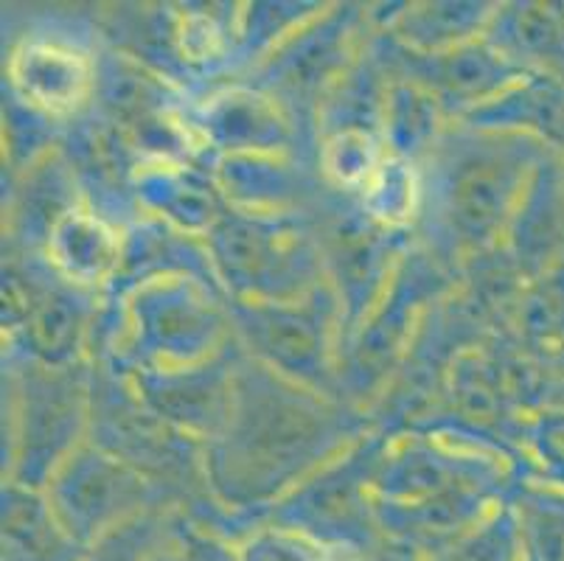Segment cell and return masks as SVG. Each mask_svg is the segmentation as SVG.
Here are the masks:
<instances>
[{"mask_svg": "<svg viewBox=\"0 0 564 561\" xmlns=\"http://www.w3.org/2000/svg\"><path fill=\"white\" fill-rule=\"evenodd\" d=\"M335 439V416L321 401L256 368L234 382L225 446L214 457V486L236 508H256L290 486L286 481L321 457Z\"/></svg>", "mask_w": 564, "mask_h": 561, "instance_id": "cell-1", "label": "cell"}, {"mask_svg": "<svg viewBox=\"0 0 564 561\" xmlns=\"http://www.w3.org/2000/svg\"><path fill=\"white\" fill-rule=\"evenodd\" d=\"M551 147L525 132L453 136L435 152L430 205L460 245L480 247L511 225L533 172Z\"/></svg>", "mask_w": 564, "mask_h": 561, "instance_id": "cell-2", "label": "cell"}, {"mask_svg": "<svg viewBox=\"0 0 564 561\" xmlns=\"http://www.w3.org/2000/svg\"><path fill=\"white\" fill-rule=\"evenodd\" d=\"M45 488L56 519L85 548L127 519L155 508L150 506L152 483L143 481L130 463L94 450L70 452Z\"/></svg>", "mask_w": 564, "mask_h": 561, "instance_id": "cell-3", "label": "cell"}, {"mask_svg": "<svg viewBox=\"0 0 564 561\" xmlns=\"http://www.w3.org/2000/svg\"><path fill=\"white\" fill-rule=\"evenodd\" d=\"M79 421V382L59 368L29 374L20 424V481L14 486H48L54 472L68 461L70 439Z\"/></svg>", "mask_w": 564, "mask_h": 561, "instance_id": "cell-4", "label": "cell"}, {"mask_svg": "<svg viewBox=\"0 0 564 561\" xmlns=\"http://www.w3.org/2000/svg\"><path fill=\"white\" fill-rule=\"evenodd\" d=\"M14 90L20 99L45 116H70L96 93V60L74 40L34 34L12 54Z\"/></svg>", "mask_w": 564, "mask_h": 561, "instance_id": "cell-5", "label": "cell"}, {"mask_svg": "<svg viewBox=\"0 0 564 561\" xmlns=\"http://www.w3.org/2000/svg\"><path fill=\"white\" fill-rule=\"evenodd\" d=\"M214 247L230 281L245 290L275 295V287L290 284L286 278L304 276L310 270L304 247H290L279 230L267 228L259 219H223L214 228Z\"/></svg>", "mask_w": 564, "mask_h": 561, "instance_id": "cell-6", "label": "cell"}, {"mask_svg": "<svg viewBox=\"0 0 564 561\" xmlns=\"http://www.w3.org/2000/svg\"><path fill=\"white\" fill-rule=\"evenodd\" d=\"M491 20L489 43L511 65L564 85V3H511Z\"/></svg>", "mask_w": 564, "mask_h": 561, "instance_id": "cell-7", "label": "cell"}, {"mask_svg": "<svg viewBox=\"0 0 564 561\" xmlns=\"http://www.w3.org/2000/svg\"><path fill=\"white\" fill-rule=\"evenodd\" d=\"M422 79H415L433 99L455 101V105H478L497 87L517 85L525 79L517 65H511L491 43L486 45H458L444 54H424Z\"/></svg>", "mask_w": 564, "mask_h": 561, "instance_id": "cell-8", "label": "cell"}, {"mask_svg": "<svg viewBox=\"0 0 564 561\" xmlns=\"http://www.w3.org/2000/svg\"><path fill=\"white\" fill-rule=\"evenodd\" d=\"M87 548L56 519L48 497L9 486L3 494V561H82Z\"/></svg>", "mask_w": 564, "mask_h": 561, "instance_id": "cell-9", "label": "cell"}, {"mask_svg": "<svg viewBox=\"0 0 564 561\" xmlns=\"http://www.w3.org/2000/svg\"><path fill=\"white\" fill-rule=\"evenodd\" d=\"M250 339L259 352L284 374L301 379L321 377V323L306 312L290 309H253L250 312Z\"/></svg>", "mask_w": 564, "mask_h": 561, "instance_id": "cell-10", "label": "cell"}, {"mask_svg": "<svg viewBox=\"0 0 564 561\" xmlns=\"http://www.w3.org/2000/svg\"><path fill=\"white\" fill-rule=\"evenodd\" d=\"M143 396L161 419H177L181 424L217 430L228 421L234 408V382L225 379L217 368L205 374H183L163 377L161 382H143Z\"/></svg>", "mask_w": 564, "mask_h": 561, "instance_id": "cell-11", "label": "cell"}, {"mask_svg": "<svg viewBox=\"0 0 564 561\" xmlns=\"http://www.w3.org/2000/svg\"><path fill=\"white\" fill-rule=\"evenodd\" d=\"M48 253L70 281L94 284L116 265L118 245L101 219L82 214V211H70L51 230Z\"/></svg>", "mask_w": 564, "mask_h": 561, "instance_id": "cell-12", "label": "cell"}, {"mask_svg": "<svg viewBox=\"0 0 564 561\" xmlns=\"http://www.w3.org/2000/svg\"><path fill=\"white\" fill-rule=\"evenodd\" d=\"M484 3H435L408 12L399 25V37L413 48L438 54V48H458L471 31H478L495 12H486Z\"/></svg>", "mask_w": 564, "mask_h": 561, "instance_id": "cell-13", "label": "cell"}, {"mask_svg": "<svg viewBox=\"0 0 564 561\" xmlns=\"http://www.w3.org/2000/svg\"><path fill=\"white\" fill-rule=\"evenodd\" d=\"M525 561H564V486L528 488L514 503Z\"/></svg>", "mask_w": 564, "mask_h": 561, "instance_id": "cell-14", "label": "cell"}, {"mask_svg": "<svg viewBox=\"0 0 564 561\" xmlns=\"http://www.w3.org/2000/svg\"><path fill=\"white\" fill-rule=\"evenodd\" d=\"M422 561H525L514 506L495 508L464 537Z\"/></svg>", "mask_w": 564, "mask_h": 561, "instance_id": "cell-15", "label": "cell"}, {"mask_svg": "<svg viewBox=\"0 0 564 561\" xmlns=\"http://www.w3.org/2000/svg\"><path fill=\"white\" fill-rule=\"evenodd\" d=\"M25 332L32 339L34 352L54 368L63 363L74 348L79 315H76V301L63 292H48V295H32V303L25 309Z\"/></svg>", "mask_w": 564, "mask_h": 561, "instance_id": "cell-16", "label": "cell"}, {"mask_svg": "<svg viewBox=\"0 0 564 561\" xmlns=\"http://www.w3.org/2000/svg\"><path fill=\"white\" fill-rule=\"evenodd\" d=\"M172 522L158 508L127 519L87 548L82 561H155Z\"/></svg>", "mask_w": 564, "mask_h": 561, "instance_id": "cell-17", "label": "cell"}, {"mask_svg": "<svg viewBox=\"0 0 564 561\" xmlns=\"http://www.w3.org/2000/svg\"><path fill=\"white\" fill-rule=\"evenodd\" d=\"M147 332L158 339V352L199 354V346L212 343L214 337V317L192 301H163V306L147 321Z\"/></svg>", "mask_w": 564, "mask_h": 561, "instance_id": "cell-18", "label": "cell"}, {"mask_svg": "<svg viewBox=\"0 0 564 561\" xmlns=\"http://www.w3.org/2000/svg\"><path fill=\"white\" fill-rule=\"evenodd\" d=\"M433 93L419 85H402L391 93L388 99V136H391L393 149L402 154H415L424 149V143L433 138L435 123Z\"/></svg>", "mask_w": 564, "mask_h": 561, "instance_id": "cell-19", "label": "cell"}, {"mask_svg": "<svg viewBox=\"0 0 564 561\" xmlns=\"http://www.w3.org/2000/svg\"><path fill=\"white\" fill-rule=\"evenodd\" d=\"M242 101L245 99H228L217 107V116L212 118V130L223 138V143H242V147L261 149L284 136L279 118L264 112L261 101L250 99L248 107Z\"/></svg>", "mask_w": 564, "mask_h": 561, "instance_id": "cell-20", "label": "cell"}, {"mask_svg": "<svg viewBox=\"0 0 564 561\" xmlns=\"http://www.w3.org/2000/svg\"><path fill=\"white\" fill-rule=\"evenodd\" d=\"M236 550L239 561H346L323 544L279 525L256 528L236 544Z\"/></svg>", "mask_w": 564, "mask_h": 561, "instance_id": "cell-21", "label": "cell"}, {"mask_svg": "<svg viewBox=\"0 0 564 561\" xmlns=\"http://www.w3.org/2000/svg\"><path fill=\"white\" fill-rule=\"evenodd\" d=\"M413 174L404 161H388L366 183V205L382 223H402L413 208Z\"/></svg>", "mask_w": 564, "mask_h": 561, "instance_id": "cell-22", "label": "cell"}, {"mask_svg": "<svg viewBox=\"0 0 564 561\" xmlns=\"http://www.w3.org/2000/svg\"><path fill=\"white\" fill-rule=\"evenodd\" d=\"M155 561H239V550L197 525H172Z\"/></svg>", "mask_w": 564, "mask_h": 561, "instance_id": "cell-23", "label": "cell"}, {"mask_svg": "<svg viewBox=\"0 0 564 561\" xmlns=\"http://www.w3.org/2000/svg\"><path fill=\"white\" fill-rule=\"evenodd\" d=\"M533 441L540 446V455L551 463L553 470H558L564 486V408L547 410L536 421L533 430Z\"/></svg>", "mask_w": 564, "mask_h": 561, "instance_id": "cell-24", "label": "cell"}, {"mask_svg": "<svg viewBox=\"0 0 564 561\" xmlns=\"http://www.w3.org/2000/svg\"><path fill=\"white\" fill-rule=\"evenodd\" d=\"M346 561H422V559H419L413 550L399 548V544H393V542H384V544H379L377 550H371V553L354 555V559H346Z\"/></svg>", "mask_w": 564, "mask_h": 561, "instance_id": "cell-25", "label": "cell"}]
</instances>
